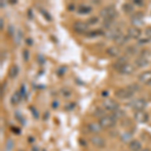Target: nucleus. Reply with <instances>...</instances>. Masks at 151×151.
Listing matches in <instances>:
<instances>
[{"label":"nucleus","mask_w":151,"mask_h":151,"mask_svg":"<svg viewBox=\"0 0 151 151\" xmlns=\"http://www.w3.org/2000/svg\"><path fill=\"white\" fill-rule=\"evenodd\" d=\"M138 80H139V82L143 85H151V72L150 70L143 72L142 74L138 77Z\"/></svg>","instance_id":"nucleus-9"},{"label":"nucleus","mask_w":151,"mask_h":151,"mask_svg":"<svg viewBox=\"0 0 151 151\" xmlns=\"http://www.w3.org/2000/svg\"><path fill=\"white\" fill-rule=\"evenodd\" d=\"M21 98H22V96H21L20 92H15V93L13 94V96L11 97V104L12 105H17L19 102L21 101Z\"/></svg>","instance_id":"nucleus-19"},{"label":"nucleus","mask_w":151,"mask_h":151,"mask_svg":"<svg viewBox=\"0 0 151 151\" xmlns=\"http://www.w3.org/2000/svg\"><path fill=\"white\" fill-rule=\"evenodd\" d=\"M88 129H89V131L91 133H94V134H98L102 131V127L101 125H100V123H95V122H92L90 123L89 125H88Z\"/></svg>","instance_id":"nucleus-13"},{"label":"nucleus","mask_w":151,"mask_h":151,"mask_svg":"<svg viewBox=\"0 0 151 151\" xmlns=\"http://www.w3.org/2000/svg\"><path fill=\"white\" fill-rule=\"evenodd\" d=\"M142 19H143V13L141 12H136L132 15V18H131V21H132L133 24L137 25L139 23H142Z\"/></svg>","instance_id":"nucleus-16"},{"label":"nucleus","mask_w":151,"mask_h":151,"mask_svg":"<svg viewBox=\"0 0 151 151\" xmlns=\"http://www.w3.org/2000/svg\"><path fill=\"white\" fill-rule=\"evenodd\" d=\"M60 94H62V96L64 97V98H69L70 95H72V92H70V89H65V88H64V89L60 90Z\"/></svg>","instance_id":"nucleus-25"},{"label":"nucleus","mask_w":151,"mask_h":151,"mask_svg":"<svg viewBox=\"0 0 151 151\" xmlns=\"http://www.w3.org/2000/svg\"><path fill=\"white\" fill-rule=\"evenodd\" d=\"M133 95H134V93H132L128 88H126V89H119L115 93V96L120 100L131 99L133 97Z\"/></svg>","instance_id":"nucleus-5"},{"label":"nucleus","mask_w":151,"mask_h":151,"mask_svg":"<svg viewBox=\"0 0 151 151\" xmlns=\"http://www.w3.org/2000/svg\"><path fill=\"white\" fill-rule=\"evenodd\" d=\"M128 105L135 111H143L147 106V102L144 99H135Z\"/></svg>","instance_id":"nucleus-3"},{"label":"nucleus","mask_w":151,"mask_h":151,"mask_svg":"<svg viewBox=\"0 0 151 151\" xmlns=\"http://www.w3.org/2000/svg\"><path fill=\"white\" fill-rule=\"evenodd\" d=\"M127 33H128V36H129V37L136 40V38H139V37H140V35H141V30H140V28H138V27H137V26H131V27L128 29Z\"/></svg>","instance_id":"nucleus-11"},{"label":"nucleus","mask_w":151,"mask_h":151,"mask_svg":"<svg viewBox=\"0 0 151 151\" xmlns=\"http://www.w3.org/2000/svg\"><path fill=\"white\" fill-rule=\"evenodd\" d=\"M104 114H105V111L103 110V109H102V108H97L96 111H95V113H94V115L96 117H100V119H101L102 117L105 116Z\"/></svg>","instance_id":"nucleus-27"},{"label":"nucleus","mask_w":151,"mask_h":151,"mask_svg":"<svg viewBox=\"0 0 151 151\" xmlns=\"http://www.w3.org/2000/svg\"><path fill=\"white\" fill-rule=\"evenodd\" d=\"M88 29H89V24L87 22H84V21H76L74 23V30L79 33L87 32Z\"/></svg>","instance_id":"nucleus-7"},{"label":"nucleus","mask_w":151,"mask_h":151,"mask_svg":"<svg viewBox=\"0 0 151 151\" xmlns=\"http://www.w3.org/2000/svg\"><path fill=\"white\" fill-rule=\"evenodd\" d=\"M31 110H32V111H33V113H35V114H33V115H35V117H36V118H37V117H38L37 111H35V108H33V107H31Z\"/></svg>","instance_id":"nucleus-41"},{"label":"nucleus","mask_w":151,"mask_h":151,"mask_svg":"<svg viewBox=\"0 0 151 151\" xmlns=\"http://www.w3.org/2000/svg\"><path fill=\"white\" fill-rule=\"evenodd\" d=\"M91 142L94 146H96V147H98V148H104L105 146H106V141H105L103 137H101V136H99V135L92 136Z\"/></svg>","instance_id":"nucleus-8"},{"label":"nucleus","mask_w":151,"mask_h":151,"mask_svg":"<svg viewBox=\"0 0 151 151\" xmlns=\"http://www.w3.org/2000/svg\"><path fill=\"white\" fill-rule=\"evenodd\" d=\"M126 50H127V52L130 53V55H134V53H136V52H137L135 47H129Z\"/></svg>","instance_id":"nucleus-32"},{"label":"nucleus","mask_w":151,"mask_h":151,"mask_svg":"<svg viewBox=\"0 0 151 151\" xmlns=\"http://www.w3.org/2000/svg\"><path fill=\"white\" fill-rule=\"evenodd\" d=\"M134 119H135L138 123L144 124L148 121L149 116H148V114L146 113L145 111H136L135 114H134Z\"/></svg>","instance_id":"nucleus-6"},{"label":"nucleus","mask_w":151,"mask_h":151,"mask_svg":"<svg viewBox=\"0 0 151 151\" xmlns=\"http://www.w3.org/2000/svg\"><path fill=\"white\" fill-rule=\"evenodd\" d=\"M92 11V7L88 5H80L78 7V12L80 14H88Z\"/></svg>","instance_id":"nucleus-20"},{"label":"nucleus","mask_w":151,"mask_h":151,"mask_svg":"<svg viewBox=\"0 0 151 151\" xmlns=\"http://www.w3.org/2000/svg\"><path fill=\"white\" fill-rule=\"evenodd\" d=\"M121 33H122V32H121V30L118 27H113V28L109 29V30L105 33V36H106L107 38H109V40H115L117 38V36H119Z\"/></svg>","instance_id":"nucleus-10"},{"label":"nucleus","mask_w":151,"mask_h":151,"mask_svg":"<svg viewBox=\"0 0 151 151\" xmlns=\"http://www.w3.org/2000/svg\"><path fill=\"white\" fill-rule=\"evenodd\" d=\"M26 43H27V45H32V40H26Z\"/></svg>","instance_id":"nucleus-44"},{"label":"nucleus","mask_w":151,"mask_h":151,"mask_svg":"<svg viewBox=\"0 0 151 151\" xmlns=\"http://www.w3.org/2000/svg\"><path fill=\"white\" fill-rule=\"evenodd\" d=\"M3 27H4V22H3V18H0V28L1 29H3Z\"/></svg>","instance_id":"nucleus-40"},{"label":"nucleus","mask_w":151,"mask_h":151,"mask_svg":"<svg viewBox=\"0 0 151 151\" xmlns=\"http://www.w3.org/2000/svg\"><path fill=\"white\" fill-rule=\"evenodd\" d=\"M133 3L137 4V5H142L143 2H142V1H140V0H133Z\"/></svg>","instance_id":"nucleus-38"},{"label":"nucleus","mask_w":151,"mask_h":151,"mask_svg":"<svg viewBox=\"0 0 151 151\" xmlns=\"http://www.w3.org/2000/svg\"><path fill=\"white\" fill-rule=\"evenodd\" d=\"M112 116H113L114 118L116 119V120H117V119H121V118H123V117L125 116V112H124L123 110H120V109H118V110H116V111L113 112Z\"/></svg>","instance_id":"nucleus-22"},{"label":"nucleus","mask_w":151,"mask_h":151,"mask_svg":"<svg viewBox=\"0 0 151 151\" xmlns=\"http://www.w3.org/2000/svg\"><path fill=\"white\" fill-rule=\"evenodd\" d=\"M145 35L150 40V38H151V27H147L145 29Z\"/></svg>","instance_id":"nucleus-33"},{"label":"nucleus","mask_w":151,"mask_h":151,"mask_svg":"<svg viewBox=\"0 0 151 151\" xmlns=\"http://www.w3.org/2000/svg\"><path fill=\"white\" fill-rule=\"evenodd\" d=\"M149 41H150V40L148 37L147 38H142V40H139V43H140V45H141V43L143 45V43H147V42H149Z\"/></svg>","instance_id":"nucleus-36"},{"label":"nucleus","mask_w":151,"mask_h":151,"mask_svg":"<svg viewBox=\"0 0 151 151\" xmlns=\"http://www.w3.org/2000/svg\"><path fill=\"white\" fill-rule=\"evenodd\" d=\"M11 143H13V142H12V140H10V139H9L8 141H7V149H11Z\"/></svg>","instance_id":"nucleus-39"},{"label":"nucleus","mask_w":151,"mask_h":151,"mask_svg":"<svg viewBox=\"0 0 151 151\" xmlns=\"http://www.w3.org/2000/svg\"><path fill=\"white\" fill-rule=\"evenodd\" d=\"M103 107H104V109H106L107 111H112V112H114V111H116L119 109L118 103H117L115 100L110 99V98H107V99L104 100Z\"/></svg>","instance_id":"nucleus-4"},{"label":"nucleus","mask_w":151,"mask_h":151,"mask_svg":"<svg viewBox=\"0 0 151 151\" xmlns=\"http://www.w3.org/2000/svg\"><path fill=\"white\" fill-rule=\"evenodd\" d=\"M122 8H123V11L126 12V13H131V12H133L134 10V7L131 3H125L122 6Z\"/></svg>","instance_id":"nucleus-23"},{"label":"nucleus","mask_w":151,"mask_h":151,"mask_svg":"<svg viewBox=\"0 0 151 151\" xmlns=\"http://www.w3.org/2000/svg\"><path fill=\"white\" fill-rule=\"evenodd\" d=\"M148 64H149L148 58L146 57H143V55H141V57H139L138 58H136V60H135V65H137L138 68H144Z\"/></svg>","instance_id":"nucleus-15"},{"label":"nucleus","mask_w":151,"mask_h":151,"mask_svg":"<svg viewBox=\"0 0 151 151\" xmlns=\"http://www.w3.org/2000/svg\"><path fill=\"white\" fill-rule=\"evenodd\" d=\"M28 13H29V16H30V18H32V13H31V10H30V9L28 10Z\"/></svg>","instance_id":"nucleus-45"},{"label":"nucleus","mask_w":151,"mask_h":151,"mask_svg":"<svg viewBox=\"0 0 151 151\" xmlns=\"http://www.w3.org/2000/svg\"><path fill=\"white\" fill-rule=\"evenodd\" d=\"M116 121L117 120L112 115H110V116H109V115H105L104 117H102V118L99 120V123H100V125H101L103 128L109 129V128L114 127V126L116 125Z\"/></svg>","instance_id":"nucleus-2"},{"label":"nucleus","mask_w":151,"mask_h":151,"mask_svg":"<svg viewBox=\"0 0 151 151\" xmlns=\"http://www.w3.org/2000/svg\"><path fill=\"white\" fill-rule=\"evenodd\" d=\"M113 23H114V20H104V27L108 28V29L113 28L112 27V24Z\"/></svg>","instance_id":"nucleus-29"},{"label":"nucleus","mask_w":151,"mask_h":151,"mask_svg":"<svg viewBox=\"0 0 151 151\" xmlns=\"http://www.w3.org/2000/svg\"><path fill=\"white\" fill-rule=\"evenodd\" d=\"M20 94H21V96H22V98H23V97H25L26 91H25V88H24V86L21 87V89H20Z\"/></svg>","instance_id":"nucleus-35"},{"label":"nucleus","mask_w":151,"mask_h":151,"mask_svg":"<svg viewBox=\"0 0 151 151\" xmlns=\"http://www.w3.org/2000/svg\"><path fill=\"white\" fill-rule=\"evenodd\" d=\"M129 148L131 151H141L142 150V144L138 140H132L129 143Z\"/></svg>","instance_id":"nucleus-14"},{"label":"nucleus","mask_w":151,"mask_h":151,"mask_svg":"<svg viewBox=\"0 0 151 151\" xmlns=\"http://www.w3.org/2000/svg\"><path fill=\"white\" fill-rule=\"evenodd\" d=\"M4 90H5V85L2 86V90H1V98H3V93H4Z\"/></svg>","instance_id":"nucleus-42"},{"label":"nucleus","mask_w":151,"mask_h":151,"mask_svg":"<svg viewBox=\"0 0 151 151\" xmlns=\"http://www.w3.org/2000/svg\"><path fill=\"white\" fill-rule=\"evenodd\" d=\"M58 102H57V101H55V102H53V103H52V107L55 109V108H58Z\"/></svg>","instance_id":"nucleus-43"},{"label":"nucleus","mask_w":151,"mask_h":151,"mask_svg":"<svg viewBox=\"0 0 151 151\" xmlns=\"http://www.w3.org/2000/svg\"><path fill=\"white\" fill-rule=\"evenodd\" d=\"M87 35L89 37H95V36H99V35H105V33L102 30H94V31H90L89 33H87Z\"/></svg>","instance_id":"nucleus-24"},{"label":"nucleus","mask_w":151,"mask_h":151,"mask_svg":"<svg viewBox=\"0 0 151 151\" xmlns=\"http://www.w3.org/2000/svg\"><path fill=\"white\" fill-rule=\"evenodd\" d=\"M19 74V69L18 67L16 65H13L12 67L10 68V70H9V77L12 78V79H14V78H16Z\"/></svg>","instance_id":"nucleus-21"},{"label":"nucleus","mask_w":151,"mask_h":151,"mask_svg":"<svg viewBox=\"0 0 151 151\" xmlns=\"http://www.w3.org/2000/svg\"><path fill=\"white\" fill-rule=\"evenodd\" d=\"M128 89L130 90L132 93H135V92H138L139 91V87L137 86V85H131V86L128 87Z\"/></svg>","instance_id":"nucleus-31"},{"label":"nucleus","mask_w":151,"mask_h":151,"mask_svg":"<svg viewBox=\"0 0 151 151\" xmlns=\"http://www.w3.org/2000/svg\"><path fill=\"white\" fill-rule=\"evenodd\" d=\"M40 12H41V14H42V15L47 19V20H50H50L52 19V15H50V14L48 13V12H47V10H43V9H40Z\"/></svg>","instance_id":"nucleus-30"},{"label":"nucleus","mask_w":151,"mask_h":151,"mask_svg":"<svg viewBox=\"0 0 151 151\" xmlns=\"http://www.w3.org/2000/svg\"><path fill=\"white\" fill-rule=\"evenodd\" d=\"M75 108V104L74 103H72V104H68L67 105V107H65V109H67V110H70V109H74Z\"/></svg>","instance_id":"nucleus-37"},{"label":"nucleus","mask_w":151,"mask_h":151,"mask_svg":"<svg viewBox=\"0 0 151 151\" xmlns=\"http://www.w3.org/2000/svg\"><path fill=\"white\" fill-rule=\"evenodd\" d=\"M23 58H24V60H28V58H29V52L27 50H23Z\"/></svg>","instance_id":"nucleus-34"},{"label":"nucleus","mask_w":151,"mask_h":151,"mask_svg":"<svg viewBox=\"0 0 151 151\" xmlns=\"http://www.w3.org/2000/svg\"><path fill=\"white\" fill-rule=\"evenodd\" d=\"M141 151H151L150 149H147V148H145V149H142Z\"/></svg>","instance_id":"nucleus-46"},{"label":"nucleus","mask_w":151,"mask_h":151,"mask_svg":"<svg viewBox=\"0 0 151 151\" xmlns=\"http://www.w3.org/2000/svg\"><path fill=\"white\" fill-rule=\"evenodd\" d=\"M100 15L103 17L105 20H115V18L118 16V12L113 5L104 7L100 11Z\"/></svg>","instance_id":"nucleus-1"},{"label":"nucleus","mask_w":151,"mask_h":151,"mask_svg":"<svg viewBox=\"0 0 151 151\" xmlns=\"http://www.w3.org/2000/svg\"><path fill=\"white\" fill-rule=\"evenodd\" d=\"M134 70H135V68L133 67V65H131L128 63V64L124 65L123 67L118 70V72L121 73L122 75H131Z\"/></svg>","instance_id":"nucleus-12"},{"label":"nucleus","mask_w":151,"mask_h":151,"mask_svg":"<svg viewBox=\"0 0 151 151\" xmlns=\"http://www.w3.org/2000/svg\"><path fill=\"white\" fill-rule=\"evenodd\" d=\"M127 41H128V36L123 35V33H121L119 36H117V38L115 40L116 45H124Z\"/></svg>","instance_id":"nucleus-18"},{"label":"nucleus","mask_w":151,"mask_h":151,"mask_svg":"<svg viewBox=\"0 0 151 151\" xmlns=\"http://www.w3.org/2000/svg\"><path fill=\"white\" fill-rule=\"evenodd\" d=\"M107 53H108L109 55H111V57L116 58V57H119V55H120L121 52L117 47H110L107 48Z\"/></svg>","instance_id":"nucleus-17"},{"label":"nucleus","mask_w":151,"mask_h":151,"mask_svg":"<svg viewBox=\"0 0 151 151\" xmlns=\"http://www.w3.org/2000/svg\"><path fill=\"white\" fill-rule=\"evenodd\" d=\"M131 137H132V134L129 133V132H126L121 136V140H122L123 142H127V141L131 139Z\"/></svg>","instance_id":"nucleus-26"},{"label":"nucleus","mask_w":151,"mask_h":151,"mask_svg":"<svg viewBox=\"0 0 151 151\" xmlns=\"http://www.w3.org/2000/svg\"><path fill=\"white\" fill-rule=\"evenodd\" d=\"M98 21H99V18L97 17V16H93V17H90L88 19L87 23L89 24V25H94V24H96Z\"/></svg>","instance_id":"nucleus-28"}]
</instances>
